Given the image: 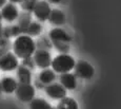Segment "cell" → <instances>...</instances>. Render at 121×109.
Returning <instances> with one entry per match:
<instances>
[{
  "label": "cell",
  "instance_id": "cell-1",
  "mask_svg": "<svg viewBox=\"0 0 121 109\" xmlns=\"http://www.w3.org/2000/svg\"><path fill=\"white\" fill-rule=\"evenodd\" d=\"M13 50L17 57L21 59L32 57L36 51V45L31 36L19 35L13 43Z\"/></svg>",
  "mask_w": 121,
  "mask_h": 109
},
{
  "label": "cell",
  "instance_id": "cell-2",
  "mask_svg": "<svg viewBox=\"0 0 121 109\" xmlns=\"http://www.w3.org/2000/svg\"><path fill=\"white\" fill-rule=\"evenodd\" d=\"M50 39L53 46L61 54H67L69 51V43L72 41V37L63 29L55 28L50 32Z\"/></svg>",
  "mask_w": 121,
  "mask_h": 109
},
{
  "label": "cell",
  "instance_id": "cell-3",
  "mask_svg": "<svg viewBox=\"0 0 121 109\" xmlns=\"http://www.w3.org/2000/svg\"><path fill=\"white\" fill-rule=\"evenodd\" d=\"M76 66V62L71 55L60 54L57 55L52 62V68L57 73H69Z\"/></svg>",
  "mask_w": 121,
  "mask_h": 109
},
{
  "label": "cell",
  "instance_id": "cell-4",
  "mask_svg": "<svg viewBox=\"0 0 121 109\" xmlns=\"http://www.w3.org/2000/svg\"><path fill=\"white\" fill-rule=\"evenodd\" d=\"M16 96L19 101L23 103H30L34 100L35 96V88L31 84H23V83H18L17 89H16Z\"/></svg>",
  "mask_w": 121,
  "mask_h": 109
},
{
  "label": "cell",
  "instance_id": "cell-5",
  "mask_svg": "<svg viewBox=\"0 0 121 109\" xmlns=\"http://www.w3.org/2000/svg\"><path fill=\"white\" fill-rule=\"evenodd\" d=\"M34 62L37 67L41 69H48L50 66H52V56L50 52L45 49H38L34 53Z\"/></svg>",
  "mask_w": 121,
  "mask_h": 109
},
{
  "label": "cell",
  "instance_id": "cell-6",
  "mask_svg": "<svg viewBox=\"0 0 121 109\" xmlns=\"http://www.w3.org/2000/svg\"><path fill=\"white\" fill-rule=\"evenodd\" d=\"M19 67L18 58L15 53L8 52L0 56V70L2 71H13Z\"/></svg>",
  "mask_w": 121,
  "mask_h": 109
},
{
  "label": "cell",
  "instance_id": "cell-7",
  "mask_svg": "<svg viewBox=\"0 0 121 109\" xmlns=\"http://www.w3.org/2000/svg\"><path fill=\"white\" fill-rule=\"evenodd\" d=\"M75 74L76 76H79L80 78L90 80L94 76L95 69L91 64L84 61H79L75 66Z\"/></svg>",
  "mask_w": 121,
  "mask_h": 109
},
{
  "label": "cell",
  "instance_id": "cell-8",
  "mask_svg": "<svg viewBox=\"0 0 121 109\" xmlns=\"http://www.w3.org/2000/svg\"><path fill=\"white\" fill-rule=\"evenodd\" d=\"M45 93L53 100H62L66 96V89L61 84L52 83L44 87Z\"/></svg>",
  "mask_w": 121,
  "mask_h": 109
},
{
  "label": "cell",
  "instance_id": "cell-9",
  "mask_svg": "<svg viewBox=\"0 0 121 109\" xmlns=\"http://www.w3.org/2000/svg\"><path fill=\"white\" fill-rule=\"evenodd\" d=\"M51 12H52V10L50 8V4L45 0H39L33 11L35 17L39 21H45V20H48L50 18Z\"/></svg>",
  "mask_w": 121,
  "mask_h": 109
},
{
  "label": "cell",
  "instance_id": "cell-10",
  "mask_svg": "<svg viewBox=\"0 0 121 109\" xmlns=\"http://www.w3.org/2000/svg\"><path fill=\"white\" fill-rule=\"evenodd\" d=\"M1 15H2V18H3L5 21L13 22V21H15L16 19H18V17H19V12H18L17 6L14 3L10 2V3H6L5 5L2 8Z\"/></svg>",
  "mask_w": 121,
  "mask_h": 109
},
{
  "label": "cell",
  "instance_id": "cell-11",
  "mask_svg": "<svg viewBox=\"0 0 121 109\" xmlns=\"http://www.w3.org/2000/svg\"><path fill=\"white\" fill-rule=\"evenodd\" d=\"M60 84L67 90H74L77 87V78L76 74L73 73H62L60 74Z\"/></svg>",
  "mask_w": 121,
  "mask_h": 109
},
{
  "label": "cell",
  "instance_id": "cell-12",
  "mask_svg": "<svg viewBox=\"0 0 121 109\" xmlns=\"http://www.w3.org/2000/svg\"><path fill=\"white\" fill-rule=\"evenodd\" d=\"M18 83L14 80L13 77H3L0 82V87H1V91L4 93H13L17 89Z\"/></svg>",
  "mask_w": 121,
  "mask_h": 109
},
{
  "label": "cell",
  "instance_id": "cell-13",
  "mask_svg": "<svg viewBox=\"0 0 121 109\" xmlns=\"http://www.w3.org/2000/svg\"><path fill=\"white\" fill-rule=\"evenodd\" d=\"M17 77L19 80V83L23 84H31L32 82V73L31 69H29L25 66H19L17 68Z\"/></svg>",
  "mask_w": 121,
  "mask_h": 109
},
{
  "label": "cell",
  "instance_id": "cell-14",
  "mask_svg": "<svg viewBox=\"0 0 121 109\" xmlns=\"http://www.w3.org/2000/svg\"><path fill=\"white\" fill-rule=\"evenodd\" d=\"M48 20H50V22L52 24L61 25V24H64V21H65V15H64V13L62 12V11L54 9V10H52V12H51Z\"/></svg>",
  "mask_w": 121,
  "mask_h": 109
},
{
  "label": "cell",
  "instance_id": "cell-15",
  "mask_svg": "<svg viewBox=\"0 0 121 109\" xmlns=\"http://www.w3.org/2000/svg\"><path fill=\"white\" fill-rule=\"evenodd\" d=\"M56 80V74L54 70L51 69H43V71L39 74V82L44 85H50Z\"/></svg>",
  "mask_w": 121,
  "mask_h": 109
},
{
  "label": "cell",
  "instance_id": "cell-16",
  "mask_svg": "<svg viewBox=\"0 0 121 109\" xmlns=\"http://www.w3.org/2000/svg\"><path fill=\"white\" fill-rule=\"evenodd\" d=\"M57 109H79L77 102L71 97H64L60 100L59 104L57 106Z\"/></svg>",
  "mask_w": 121,
  "mask_h": 109
},
{
  "label": "cell",
  "instance_id": "cell-17",
  "mask_svg": "<svg viewBox=\"0 0 121 109\" xmlns=\"http://www.w3.org/2000/svg\"><path fill=\"white\" fill-rule=\"evenodd\" d=\"M30 109H53L51 104L43 99H34L30 102Z\"/></svg>",
  "mask_w": 121,
  "mask_h": 109
},
{
  "label": "cell",
  "instance_id": "cell-18",
  "mask_svg": "<svg viewBox=\"0 0 121 109\" xmlns=\"http://www.w3.org/2000/svg\"><path fill=\"white\" fill-rule=\"evenodd\" d=\"M41 32H42V25L40 24H38V22H31L29 28H27L26 32H25V34L32 37V36L39 35Z\"/></svg>",
  "mask_w": 121,
  "mask_h": 109
},
{
  "label": "cell",
  "instance_id": "cell-19",
  "mask_svg": "<svg viewBox=\"0 0 121 109\" xmlns=\"http://www.w3.org/2000/svg\"><path fill=\"white\" fill-rule=\"evenodd\" d=\"M38 1L39 0H24L21 3V8L26 12H33Z\"/></svg>",
  "mask_w": 121,
  "mask_h": 109
},
{
  "label": "cell",
  "instance_id": "cell-20",
  "mask_svg": "<svg viewBox=\"0 0 121 109\" xmlns=\"http://www.w3.org/2000/svg\"><path fill=\"white\" fill-rule=\"evenodd\" d=\"M22 65L27 67L29 69H33L34 67L36 66V64H35V62H34V58H32V57H27V58L22 59Z\"/></svg>",
  "mask_w": 121,
  "mask_h": 109
},
{
  "label": "cell",
  "instance_id": "cell-21",
  "mask_svg": "<svg viewBox=\"0 0 121 109\" xmlns=\"http://www.w3.org/2000/svg\"><path fill=\"white\" fill-rule=\"evenodd\" d=\"M3 36H4V29L1 24V21H0V38H3Z\"/></svg>",
  "mask_w": 121,
  "mask_h": 109
},
{
  "label": "cell",
  "instance_id": "cell-22",
  "mask_svg": "<svg viewBox=\"0 0 121 109\" xmlns=\"http://www.w3.org/2000/svg\"><path fill=\"white\" fill-rule=\"evenodd\" d=\"M12 3H22L24 0H10Z\"/></svg>",
  "mask_w": 121,
  "mask_h": 109
},
{
  "label": "cell",
  "instance_id": "cell-23",
  "mask_svg": "<svg viewBox=\"0 0 121 109\" xmlns=\"http://www.w3.org/2000/svg\"><path fill=\"white\" fill-rule=\"evenodd\" d=\"M5 2H6V0H0V8H3L5 5Z\"/></svg>",
  "mask_w": 121,
  "mask_h": 109
},
{
  "label": "cell",
  "instance_id": "cell-24",
  "mask_svg": "<svg viewBox=\"0 0 121 109\" xmlns=\"http://www.w3.org/2000/svg\"><path fill=\"white\" fill-rule=\"evenodd\" d=\"M50 2H52V3H60L61 2V0H48Z\"/></svg>",
  "mask_w": 121,
  "mask_h": 109
},
{
  "label": "cell",
  "instance_id": "cell-25",
  "mask_svg": "<svg viewBox=\"0 0 121 109\" xmlns=\"http://www.w3.org/2000/svg\"><path fill=\"white\" fill-rule=\"evenodd\" d=\"M1 47H2V46H0V56H2V55H3V50L1 49Z\"/></svg>",
  "mask_w": 121,
  "mask_h": 109
},
{
  "label": "cell",
  "instance_id": "cell-26",
  "mask_svg": "<svg viewBox=\"0 0 121 109\" xmlns=\"http://www.w3.org/2000/svg\"><path fill=\"white\" fill-rule=\"evenodd\" d=\"M1 19H2V15H1V13H0V21H1Z\"/></svg>",
  "mask_w": 121,
  "mask_h": 109
},
{
  "label": "cell",
  "instance_id": "cell-27",
  "mask_svg": "<svg viewBox=\"0 0 121 109\" xmlns=\"http://www.w3.org/2000/svg\"><path fill=\"white\" fill-rule=\"evenodd\" d=\"M0 91H1V87H0Z\"/></svg>",
  "mask_w": 121,
  "mask_h": 109
},
{
  "label": "cell",
  "instance_id": "cell-28",
  "mask_svg": "<svg viewBox=\"0 0 121 109\" xmlns=\"http://www.w3.org/2000/svg\"><path fill=\"white\" fill-rule=\"evenodd\" d=\"M53 109H57V108H53Z\"/></svg>",
  "mask_w": 121,
  "mask_h": 109
}]
</instances>
